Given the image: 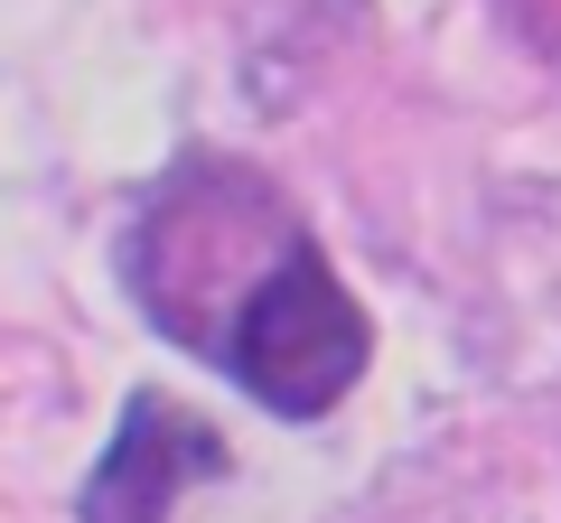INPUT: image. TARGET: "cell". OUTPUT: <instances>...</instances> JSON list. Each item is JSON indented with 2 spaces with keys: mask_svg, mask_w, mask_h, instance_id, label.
I'll return each instance as SVG.
<instances>
[{
  "mask_svg": "<svg viewBox=\"0 0 561 523\" xmlns=\"http://www.w3.org/2000/svg\"><path fill=\"white\" fill-rule=\"evenodd\" d=\"M365 356H375L365 309L346 300V281L328 271L319 243L290 234V253L253 281L234 337H225L234 383L253 393L262 411H280V421H319V411L346 403V383L365 374Z\"/></svg>",
  "mask_w": 561,
  "mask_h": 523,
  "instance_id": "6da1fadb",
  "label": "cell"
},
{
  "mask_svg": "<svg viewBox=\"0 0 561 523\" xmlns=\"http://www.w3.org/2000/svg\"><path fill=\"white\" fill-rule=\"evenodd\" d=\"M197 477H225V440L197 411H179L169 393H131L113 449L84 477V523H169L179 486H197Z\"/></svg>",
  "mask_w": 561,
  "mask_h": 523,
  "instance_id": "7a4b0ae2",
  "label": "cell"
}]
</instances>
